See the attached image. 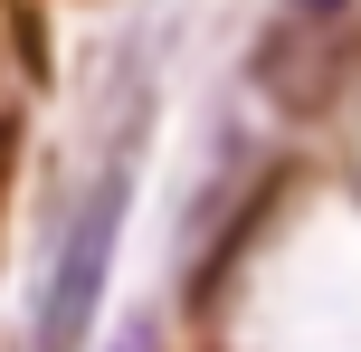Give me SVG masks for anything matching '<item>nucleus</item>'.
<instances>
[{"instance_id":"nucleus-1","label":"nucleus","mask_w":361,"mask_h":352,"mask_svg":"<svg viewBox=\"0 0 361 352\" xmlns=\"http://www.w3.org/2000/svg\"><path fill=\"white\" fill-rule=\"evenodd\" d=\"M114 229H124V171L76 210L67 248L48 267V315H38V352H76L95 324V296H105V267H114Z\"/></svg>"},{"instance_id":"nucleus-2","label":"nucleus","mask_w":361,"mask_h":352,"mask_svg":"<svg viewBox=\"0 0 361 352\" xmlns=\"http://www.w3.org/2000/svg\"><path fill=\"white\" fill-rule=\"evenodd\" d=\"M295 10H305V19H333V10H343V0H295Z\"/></svg>"}]
</instances>
